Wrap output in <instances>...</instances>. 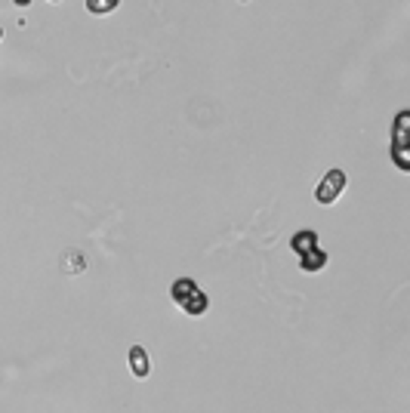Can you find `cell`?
<instances>
[{"instance_id": "277c9868", "label": "cell", "mask_w": 410, "mask_h": 413, "mask_svg": "<svg viewBox=\"0 0 410 413\" xmlns=\"http://www.w3.org/2000/svg\"><path fill=\"white\" fill-rule=\"evenodd\" d=\"M130 374L136 380H148V374H152V361H148V352L142 346L130 349Z\"/></svg>"}, {"instance_id": "5b68a950", "label": "cell", "mask_w": 410, "mask_h": 413, "mask_svg": "<svg viewBox=\"0 0 410 413\" xmlns=\"http://www.w3.org/2000/svg\"><path fill=\"white\" fill-rule=\"evenodd\" d=\"M315 247H318V231H312V229H303V231H296V235L290 238V250L296 253V256L315 250Z\"/></svg>"}, {"instance_id": "ba28073f", "label": "cell", "mask_w": 410, "mask_h": 413, "mask_svg": "<svg viewBox=\"0 0 410 413\" xmlns=\"http://www.w3.org/2000/svg\"><path fill=\"white\" fill-rule=\"evenodd\" d=\"M84 6H87L90 16H112V12L121 6V0H87Z\"/></svg>"}, {"instance_id": "7a4b0ae2", "label": "cell", "mask_w": 410, "mask_h": 413, "mask_svg": "<svg viewBox=\"0 0 410 413\" xmlns=\"http://www.w3.org/2000/svg\"><path fill=\"white\" fill-rule=\"evenodd\" d=\"M343 191H346V173L343 170H327L324 179H321L318 188H315V201L321 206H330V204L339 201Z\"/></svg>"}, {"instance_id": "9c48e42d", "label": "cell", "mask_w": 410, "mask_h": 413, "mask_svg": "<svg viewBox=\"0 0 410 413\" xmlns=\"http://www.w3.org/2000/svg\"><path fill=\"white\" fill-rule=\"evenodd\" d=\"M12 3H16V6H22V10H25V6L31 3V0H12Z\"/></svg>"}, {"instance_id": "8fae6325", "label": "cell", "mask_w": 410, "mask_h": 413, "mask_svg": "<svg viewBox=\"0 0 410 413\" xmlns=\"http://www.w3.org/2000/svg\"><path fill=\"white\" fill-rule=\"evenodd\" d=\"M53 3H59V0H53Z\"/></svg>"}, {"instance_id": "8992f818", "label": "cell", "mask_w": 410, "mask_h": 413, "mask_svg": "<svg viewBox=\"0 0 410 413\" xmlns=\"http://www.w3.org/2000/svg\"><path fill=\"white\" fill-rule=\"evenodd\" d=\"M59 268H62L65 274H80V272H87V259H84V253H80V250H65Z\"/></svg>"}, {"instance_id": "6da1fadb", "label": "cell", "mask_w": 410, "mask_h": 413, "mask_svg": "<svg viewBox=\"0 0 410 413\" xmlns=\"http://www.w3.org/2000/svg\"><path fill=\"white\" fill-rule=\"evenodd\" d=\"M170 296H173V302L182 308L186 315L191 318H197V315H204L210 308V296L197 287V281L191 278H176L173 287H170Z\"/></svg>"}, {"instance_id": "30bf717a", "label": "cell", "mask_w": 410, "mask_h": 413, "mask_svg": "<svg viewBox=\"0 0 410 413\" xmlns=\"http://www.w3.org/2000/svg\"><path fill=\"white\" fill-rule=\"evenodd\" d=\"M0 40H3V28H0Z\"/></svg>"}, {"instance_id": "52a82bcc", "label": "cell", "mask_w": 410, "mask_h": 413, "mask_svg": "<svg viewBox=\"0 0 410 413\" xmlns=\"http://www.w3.org/2000/svg\"><path fill=\"white\" fill-rule=\"evenodd\" d=\"M324 265H327V253L321 250V247H315V250H309V253L299 256V268H303V272H321Z\"/></svg>"}, {"instance_id": "3957f363", "label": "cell", "mask_w": 410, "mask_h": 413, "mask_svg": "<svg viewBox=\"0 0 410 413\" xmlns=\"http://www.w3.org/2000/svg\"><path fill=\"white\" fill-rule=\"evenodd\" d=\"M407 123L410 112H398L395 118V136H392V157L401 170H410V155H407Z\"/></svg>"}]
</instances>
